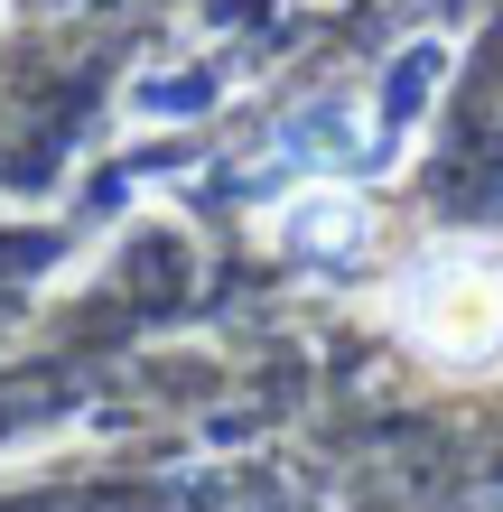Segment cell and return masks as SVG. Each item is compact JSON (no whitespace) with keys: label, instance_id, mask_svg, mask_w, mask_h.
Returning <instances> with one entry per match:
<instances>
[{"label":"cell","instance_id":"1","mask_svg":"<svg viewBox=\"0 0 503 512\" xmlns=\"http://www.w3.org/2000/svg\"><path fill=\"white\" fill-rule=\"evenodd\" d=\"M401 336L438 354V364H485L503 345V280L485 261H429L420 280H401Z\"/></svg>","mask_w":503,"mask_h":512}]
</instances>
